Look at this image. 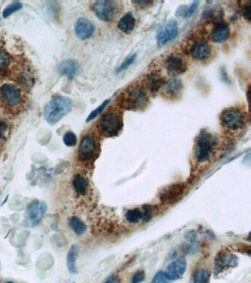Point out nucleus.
I'll list each match as a JSON object with an SVG mask.
<instances>
[{
  "mask_svg": "<svg viewBox=\"0 0 251 283\" xmlns=\"http://www.w3.org/2000/svg\"><path fill=\"white\" fill-rule=\"evenodd\" d=\"M217 144V137L206 131H202L198 136L196 148V156L198 161L204 162L210 159Z\"/></svg>",
  "mask_w": 251,
  "mask_h": 283,
  "instance_id": "3",
  "label": "nucleus"
},
{
  "mask_svg": "<svg viewBox=\"0 0 251 283\" xmlns=\"http://www.w3.org/2000/svg\"><path fill=\"white\" fill-rule=\"evenodd\" d=\"M198 5H199L198 2H195L188 9H186V8H183V9H180V16L183 17V18H188V17H191L196 12V10L198 9Z\"/></svg>",
  "mask_w": 251,
  "mask_h": 283,
  "instance_id": "30",
  "label": "nucleus"
},
{
  "mask_svg": "<svg viewBox=\"0 0 251 283\" xmlns=\"http://www.w3.org/2000/svg\"><path fill=\"white\" fill-rule=\"evenodd\" d=\"M97 151V142L92 135H86L83 137L78 148V157L81 161L87 162L92 160Z\"/></svg>",
  "mask_w": 251,
  "mask_h": 283,
  "instance_id": "8",
  "label": "nucleus"
},
{
  "mask_svg": "<svg viewBox=\"0 0 251 283\" xmlns=\"http://www.w3.org/2000/svg\"><path fill=\"white\" fill-rule=\"evenodd\" d=\"M1 148H2L1 144H0V152H1Z\"/></svg>",
  "mask_w": 251,
  "mask_h": 283,
  "instance_id": "40",
  "label": "nucleus"
},
{
  "mask_svg": "<svg viewBox=\"0 0 251 283\" xmlns=\"http://www.w3.org/2000/svg\"><path fill=\"white\" fill-rule=\"evenodd\" d=\"M126 218L129 223H137L143 218V212L138 208L130 209L126 213Z\"/></svg>",
  "mask_w": 251,
  "mask_h": 283,
  "instance_id": "26",
  "label": "nucleus"
},
{
  "mask_svg": "<svg viewBox=\"0 0 251 283\" xmlns=\"http://www.w3.org/2000/svg\"><path fill=\"white\" fill-rule=\"evenodd\" d=\"M73 108V101L69 97L55 95L46 105L44 117L49 124L55 125L66 116Z\"/></svg>",
  "mask_w": 251,
  "mask_h": 283,
  "instance_id": "2",
  "label": "nucleus"
},
{
  "mask_svg": "<svg viewBox=\"0 0 251 283\" xmlns=\"http://www.w3.org/2000/svg\"><path fill=\"white\" fill-rule=\"evenodd\" d=\"M186 262L184 258H179L172 262L166 269V275L169 280H177L184 274L186 270Z\"/></svg>",
  "mask_w": 251,
  "mask_h": 283,
  "instance_id": "14",
  "label": "nucleus"
},
{
  "mask_svg": "<svg viewBox=\"0 0 251 283\" xmlns=\"http://www.w3.org/2000/svg\"><path fill=\"white\" fill-rule=\"evenodd\" d=\"M95 15L105 22L113 20L118 11L117 3L109 0H102L94 3L92 7Z\"/></svg>",
  "mask_w": 251,
  "mask_h": 283,
  "instance_id": "6",
  "label": "nucleus"
},
{
  "mask_svg": "<svg viewBox=\"0 0 251 283\" xmlns=\"http://www.w3.org/2000/svg\"><path fill=\"white\" fill-rule=\"evenodd\" d=\"M143 218L142 220L144 222H148L153 217V210H152V207L150 206H145L143 210Z\"/></svg>",
  "mask_w": 251,
  "mask_h": 283,
  "instance_id": "36",
  "label": "nucleus"
},
{
  "mask_svg": "<svg viewBox=\"0 0 251 283\" xmlns=\"http://www.w3.org/2000/svg\"><path fill=\"white\" fill-rule=\"evenodd\" d=\"M149 103V99L146 92L139 86L131 88L123 98L122 105L129 110L138 111L146 108Z\"/></svg>",
  "mask_w": 251,
  "mask_h": 283,
  "instance_id": "4",
  "label": "nucleus"
},
{
  "mask_svg": "<svg viewBox=\"0 0 251 283\" xmlns=\"http://www.w3.org/2000/svg\"><path fill=\"white\" fill-rule=\"evenodd\" d=\"M190 53L195 60L204 61L210 56L211 53H212V48L206 41H198L191 48Z\"/></svg>",
  "mask_w": 251,
  "mask_h": 283,
  "instance_id": "15",
  "label": "nucleus"
},
{
  "mask_svg": "<svg viewBox=\"0 0 251 283\" xmlns=\"http://www.w3.org/2000/svg\"><path fill=\"white\" fill-rule=\"evenodd\" d=\"M136 58H137V55H134L129 58V59H128L127 60L124 61V62L121 64V66L119 67V68L118 69V73H120V72L122 71V70H126L127 67H129L130 65H132V64L134 63V61L136 60Z\"/></svg>",
  "mask_w": 251,
  "mask_h": 283,
  "instance_id": "37",
  "label": "nucleus"
},
{
  "mask_svg": "<svg viewBox=\"0 0 251 283\" xmlns=\"http://www.w3.org/2000/svg\"><path fill=\"white\" fill-rule=\"evenodd\" d=\"M25 90L14 83H5L0 87V105L6 112L17 115L26 105Z\"/></svg>",
  "mask_w": 251,
  "mask_h": 283,
  "instance_id": "1",
  "label": "nucleus"
},
{
  "mask_svg": "<svg viewBox=\"0 0 251 283\" xmlns=\"http://www.w3.org/2000/svg\"><path fill=\"white\" fill-rule=\"evenodd\" d=\"M78 252H79V248L77 245L72 246L69 251L68 255L67 257V265L70 272L76 274V260L78 258Z\"/></svg>",
  "mask_w": 251,
  "mask_h": 283,
  "instance_id": "23",
  "label": "nucleus"
},
{
  "mask_svg": "<svg viewBox=\"0 0 251 283\" xmlns=\"http://www.w3.org/2000/svg\"><path fill=\"white\" fill-rule=\"evenodd\" d=\"M12 65V56L3 46H0V74H7Z\"/></svg>",
  "mask_w": 251,
  "mask_h": 283,
  "instance_id": "22",
  "label": "nucleus"
},
{
  "mask_svg": "<svg viewBox=\"0 0 251 283\" xmlns=\"http://www.w3.org/2000/svg\"><path fill=\"white\" fill-rule=\"evenodd\" d=\"M22 5L18 2H15V3H11L9 6L5 9L3 12V18L6 19L10 17L11 14H14V13L17 12V11H19V10L22 9Z\"/></svg>",
  "mask_w": 251,
  "mask_h": 283,
  "instance_id": "28",
  "label": "nucleus"
},
{
  "mask_svg": "<svg viewBox=\"0 0 251 283\" xmlns=\"http://www.w3.org/2000/svg\"><path fill=\"white\" fill-rule=\"evenodd\" d=\"M145 86L152 93H156L164 84V80L156 73H151L146 76L145 79Z\"/></svg>",
  "mask_w": 251,
  "mask_h": 283,
  "instance_id": "20",
  "label": "nucleus"
},
{
  "mask_svg": "<svg viewBox=\"0 0 251 283\" xmlns=\"http://www.w3.org/2000/svg\"><path fill=\"white\" fill-rule=\"evenodd\" d=\"M134 4H137V6H140L141 7H147V6H149L150 5H152L153 2L150 1H134L133 2Z\"/></svg>",
  "mask_w": 251,
  "mask_h": 283,
  "instance_id": "39",
  "label": "nucleus"
},
{
  "mask_svg": "<svg viewBox=\"0 0 251 283\" xmlns=\"http://www.w3.org/2000/svg\"><path fill=\"white\" fill-rule=\"evenodd\" d=\"M104 283H121L120 279L117 275H111Z\"/></svg>",
  "mask_w": 251,
  "mask_h": 283,
  "instance_id": "38",
  "label": "nucleus"
},
{
  "mask_svg": "<svg viewBox=\"0 0 251 283\" xmlns=\"http://www.w3.org/2000/svg\"><path fill=\"white\" fill-rule=\"evenodd\" d=\"M9 125L4 121L0 119V140H6L8 132H9Z\"/></svg>",
  "mask_w": 251,
  "mask_h": 283,
  "instance_id": "32",
  "label": "nucleus"
},
{
  "mask_svg": "<svg viewBox=\"0 0 251 283\" xmlns=\"http://www.w3.org/2000/svg\"><path fill=\"white\" fill-rule=\"evenodd\" d=\"M238 265V257L233 254L222 253L217 256L214 260V273L218 275L230 268Z\"/></svg>",
  "mask_w": 251,
  "mask_h": 283,
  "instance_id": "11",
  "label": "nucleus"
},
{
  "mask_svg": "<svg viewBox=\"0 0 251 283\" xmlns=\"http://www.w3.org/2000/svg\"><path fill=\"white\" fill-rule=\"evenodd\" d=\"M6 283H14V282H11V281H10V282H6Z\"/></svg>",
  "mask_w": 251,
  "mask_h": 283,
  "instance_id": "41",
  "label": "nucleus"
},
{
  "mask_svg": "<svg viewBox=\"0 0 251 283\" xmlns=\"http://www.w3.org/2000/svg\"><path fill=\"white\" fill-rule=\"evenodd\" d=\"M47 206L44 201L37 200L29 204L27 209V214L32 227L36 226L41 221L47 212Z\"/></svg>",
  "mask_w": 251,
  "mask_h": 283,
  "instance_id": "10",
  "label": "nucleus"
},
{
  "mask_svg": "<svg viewBox=\"0 0 251 283\" xmlns=\"http://www.w3.org/2000/svg\"><path fill=\"white\" fill-rule=\"evenodd\" d=\"M168 72L175 75L181 74L186 70V65L183 59L176 55H170L166 59L164 64Z\"/></svg>",
  "mask_w": 251,
  "mask_h": 283,
  "instance_id": "16",
  "label": "nucleus"
},
{
  "mask_svg": "<svg viewBox=\"0 0 251 283\" xmlns=\"http://www.w3.org/2000/svg\"><path fill=\"white\" fill-rule=\"evenodd\" d=\"M185 190L186 186L184 184H174L162 190L160 194V200L165 204H174L181 198Z\"/></svg>",
  "mask_w": 251,
  "mask_h": 283,
  "instance_id": "9",
  "label": "nucleus"
},
{
  "mask_svg": "<svg viewBox=\"0 0 251 283\" xmlns=\"http://www.w3.org/2000/svg\"><path fill=\"white\" fill-rule=\"evenodd\" d=\"M183 89V84L181 80L177 77H172L169 80L164 86V93L168 97H175L178 96Z\"/></svg>",
  "mask_w": 251,
  "mask_h": 283,
  "instance_id": "19",
  "label": "nucleus"
},
{
  "mask_svg": "<svg viewBox=\"0 0 251 283\" xmlns=\"http://www.w3.org/2000/svg\"><path fill=\"white\" fill-rule=\"evenodd\" d=\"M70 224L72 230L77 236H82L87 230L86 225L81 219L77 217H73L70 219Z\"/></svg>",
  "mask_w": 251,
  "mask_h": 283,
  "instance_id": "25",
  "label": "nucleus"
},
{
  "mask_svg": "<svg viewBox=\"0 0 251 283\" xmlns=\"http://www.w3.org/2000/svg\"><path fill=\"white\" fill-rule=\"evenodd\" d=\"M135 23L136 21L134 16L131 14V13H129L120 19L118 24V28L124 33H129L134 30Z\"/></svg>",
  "mask_w": 251,
  "mask_h": 283,
  "instance_id": "24",
  "label": "nucleus"
},
{
  "mask_svg": "<svg viewBox=\"0 0 251 283\" xmlns=\"http://www.w3.org/2000/svg\"><path fill=\"white\" fill-rule=\"evenodd\" d=\"M64 143L68 147H74L76 145L78 139L75 133L67 132L64 136Z\"/></svg>",
  "mask_w": 251,
  "mask_h": 283,
  "instance_id": "29",
  "label": "nucleus"
},
{
  "mask_svg": "<svg viewBox=\"0 0 251 283\" xmlns=\"http://www.w3.org/2000/svg\"><path fill=\"white\" fill-rule=\"evenodd\" d=\"M221 123L227 129L238 130L242 129L245 124V117L239 108H228L221 114Z\"/></svg>",
  "mask_w": 251,
  "mask_h": 283,
  "instance_id": "5",
  "label": "nucleus"
},
{
  "mask_svg": "<svg viewBox=\"0 0 251 283\" xmlns=\"http://www.w3.org/2000/svg\"><path fill=\"white\" fill-rule=\"evenodd\" d=\"M242 14L243 17H244L246 20L250 22L251 19L250 2H247V3H244V5H243L242 8Z\"/></svg>",
  "mask_w": 251,
  "mask_h": 283,
  "instance_id": "33",
  "label": "nucleus"
},
{
  "mask_svg": "<svg viewBox=\"0 0 251 283\" xmlns=\"http://www.w3.org/2000/svg\"><path fill=\"white\" fill-rule=\"evenodd\" d=\"M110 100H106L105 101H104L103 103L100 105V106L97 107L95 110H94L92 113L89 115V116L88 117L87 119H86V122L89 123L90 121H93L94 119H95L100 113L103 111L104 108L108 105V104L109 103Z\"/></svg>",
  "mask_w": 251,
  "mask_h": 283,
  "instance_id": "31",
  "label": "nucleus"
},
{
  "mask_svg": "<svg viewBox=\"0 0 251 283\" xmlns=\"http://www.w3.org/2000/svg\"><path fill=\"white\" fill-rule=\"evenodd\" d=\"M169 279H167V275L164 271H159L155 275L152 283H167Z\"/></svg>",
  "mask_w": 251,
  "mask_h": 283,
  "instance_id": "34",
  "label": "nucleus"
},
{
  "mask_svg": "<svg viewBox=\"0 0 251 283\" xmlns=\"http://www.w3.org/2000/svg\"><path fill=\"white\" fill-rule=\"evenodd\" d=\"M145 273L143 271H138L133 276L131 283H140L145 281Z\"/></svg>",
  "mask_w": 251,
  "mask_h": 283,
  "instance_id": "35",
  "label": "nucleus"
},
{
  "mask_svg": "<svg viewBox=\"0 0 251 283\" xmlns=\"http://www.w3.org/2000/svg\"><path fill=\"white\" fill-rule=\"evenodd\" d=\"M121 121L119 115L116 113L109 112L105 114L100 119L99 123L100 130L105 135L116 136L121 129Z\"/></svg>",
  "mask_w": 251,
  "mask_h": 283,
  "instance_id": "7",
  "label": "nucleus"
},
{
  "mask_svg": "<svg viewBox=\"0 0 251 283\" xmlns=\"http://www.w3.org/2000/svg\"><path fill=\"white\" fill-rule=\"evenodd\" d=\"M178 34V26L175 21H171L164 27L156 36L158 47H161L173 40Z\"/></svg>",
  "mask_w": 251,
  "mask_h": 283,
  "instance_id": "12",
  "label": "nucleus"
},
{
  "mask_svg": "<svg viewBox=\"0 0 251 283\" xmlns=\"http://www.w3.org/2000/svg\"><path fill=\"white\" fill-rule=\"evenodd\" d=\"M209 275L208 270L205 268H200L194 275V283H209Z\"/></svg>",
  "mask_w": 251,
  "mask_h": 283,
  "instance_id": "27",
  "label": "nucleus"
},
{
  "mask_svg": "<svg viewBox=\"0 0 251 283\" xmlns=\"http://www.w3.org/2000/svg\"><path fill=\"white\" fill-rule=\"evenodd\" d=\"M230 28L224 22H217L211 33L212 41L216 43H223L229 37Z\"/></svg>",
  "mask_w": 251,
  "mask_h": 283,
  "instance_id": "18",
  "label": "nucleus"
},
{
  "mask_svg": "<svg viewBox=\"0 0 251 283\" xmlns=\"http://www.w3.org/2000/svg\"><path fill=\"white\" fill-rule=\"evenodd\" d=\"M58 71L61 76L72 79L78 75L79 72V65L78 62L73 59H67L60 64Z\"/></svg>",
  "mask_w": 251,
  "mask_h": 283,
  "instance_id": "17",
  "label": "nucleus"
},
{
  "mask_svg": "<svg viewBox=\"0 0 251 283\" xmlns=\"http://www.w3.org/2000/svg\"><path fill=\"white\" fill-rule=\"evenodd\" d=\"M94 30L95 28L89 19L81 17L75 22V32L77 36L81 39H89L93 36Z\"/></svg>",
  "mask_w": 251,
  "mask_h": 283,
  "instance_id": "13",
  "label": "nucleus"
},
{
  "mask_svg": "<svg viewBox=\"0 0 251 283\" xmlns=\"http://www.w3.org/2000/svg\"><path fill=\"white\" fill-rule=\"evenodd\" d=\"M72 184L77 195L80 196H86L89 190V182L82 174H76L73 177Z\"/></svg>",
  "mask_w": 251,
  "mask_h": 283,
  "instance_id": "21",
  "label": "nucleus"
}]
</instances>
